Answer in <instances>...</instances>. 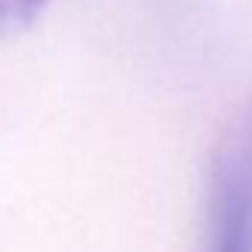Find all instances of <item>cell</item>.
<instances>
[{"label": "cell", "mask_w": 252, "mask_h": 252, "mask_svg": "<svg viewBox=\"0 0 252 252\" xmlns=\"http://www.w3.org/2000/svg\"><path fill=\"white\" fill-rule=\"evenodd\" d=\"M205 252H252V149L225 152L211 172Z\"/></svg>", "instance_id": "6da1fadb"}, {"label": "cell", "mask_w": 252, "mask_h": 252, "mask_svg": "<svg viewBox=\"0 0 252 252\" xmlns=\"http://www.w3.org/2000/svg\"><path fill=\"white\" fill-rule=\"evenodd\" d=\"M51 0H0V39L30 30Z\"/></svg>", "instance_id": "7a4b0ae2"}, {"label": "cell", "mask_w": 252, "mask_h": 252, "mask_svg": "<svg viewBox=\"0 0 252 252\" xmlns=\"http://www.w3.org/2000/svg\"><path fill=\"white\" fill-rule=\"evenodd\" d=\"M249 146H252V137H249Z\"/></svg>", "instance_id": "3957f363"}]
</instances>
